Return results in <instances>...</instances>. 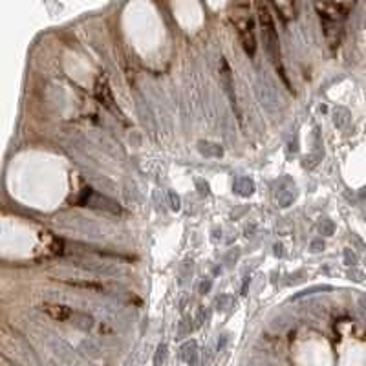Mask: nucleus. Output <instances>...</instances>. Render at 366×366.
<instances>
[{
  "label": "nucleus",
  "instance_id": "obj_8",
  "mask_svg": "<svg viewBox=\"0 0 366 366\" xmlns=\"http://www.w3.org/2000/svg\"><path fill=\"white\" fill-rule=\"evenodd\" d=\"M70 322H72L77 330H83V332H90V330L93 328V324H95V320H93L92 315H88V313H81V312H73Z\"/></svg>",
  "mask_w": 366,
  "mask_h": 366
},
{
  "label": "nucleus",
  "instance_id": "obj_3",
  "mask_svg": "<svg viewBox=\"0 0 366 366\" xmlns=\"http://www.w3.org/2000/svg\"><path fill=\"white\" fill-rule=\"evenodd\" d=\"M63 231L88 236V238H105L106 236V233L101 229V223L75 215H63Z\"/></svg>",
  "mask_w": 366,
  "mask_h": 366
},
{
  "label": "nucleus",
  "instance_id": "obj_16",
  "mask_svg": "<svg viewBox=\"0 0 366 366\" xmlns=\"http://www.w3.org/2000/svg\"><path fill=\"white\" fill-rule=\"evenodd\" d=\"M209 287H210L209 280H203V282L200 284V293H207V291H209Z\"/></svg>",
  "mask_w": 366,
  "mask_h": 366
},
{
  "label": "nucleus",
  "instance_id": "obj_10",
  "mask_svg": "<svg viewBox=\"0 0 366 366\" xmlns=\"http://www.w3.org/2000/svg\"><path fill=\"white\" fill-rule=\"evenodd\" d=\"M198 150L202 152L203 156L207 158H213L216 154V158H222L223 156V148L220 145H213V143H207V141H202L198 145Z\"/></svg>",
  "mask_w": 366,
  "mask_h": 366
},
{
  "label": "nucleus",
  "instance_id": "obj_6",
  "mask_svg": "<svg viewBox=\"0 0 366 366\" xmlns=\"http://www.w3.org/2000/svg\"><path fill=\"white\" fill-rule=\"evenodd\" d=\"M242 46H244V51L247 53V57H255L257 53V38H255V31H253V22L249 21L245 30L242 31Z\"/></svg>",
  "mask_w": 366,
  "mask_h": 366
},
{
  "label": "nucleus",
  "instance_id": "obj_7",
  "mask_svg": "<svg viewBox=\"0 0 366 366\" xmlns=\"http://www.w3.org/2000/svg\"><path fill=\"white\" fill-rule=\"evenodd\" d=\"M180 355L181 359L187 362V364L190 366H202L198 361V344H196V341H187L185 344L180 348Z\"/></svg>",
  "mask_w": 366,
  "mask_h": 366
},
{
  "label": "nucleus",
  "instance_id": "obj_4",
  "mask_svg": "<svg viewBox=\"0 0 366 366\" xmlns=\"http://www.w3.org/2000/svg\"><path fill=\"white\" fill-rule=\"evenodd\" d=\"M95 99L101 103L103 106H106L108 110H114V114H119V108L115 105L114 93L110 90L106 81H97L95 83Z\"/></svg>",
  "mask_w": 366,
  "mask_h": 366
},
{
  "label": "nucleus",
  "instance_id": "obj_11",
  "mask_svg": "<svg viewBox=\"0 0 366 366\" xmlns=\"http://www.w3.org/2000/svg\"><path fill=\"white\" fill-rule=\"evenodd\" d=\"M235 190L240 194V196H249V194L255 190V185H253V181L249 180V178H242V180L236 181Z\"/></svg>",
  "mask_w": 366,
  "mask_h": 366
},
{
  "label": "nucleus",
  "instance_id": "obj_15",
  "mask_svg": "<svg viewBox=\"0 0 366 366\" xmlns=\"http://www.w3.org/2000/svg\"><path fill=\"white\" fill-rule=\"evenodd\" d=\"M293 203V194H282V202H280V205L286 207V205H291Z\"/></svg>",
  "mask_w": 366,
  "mask_h": 366
},
{
  "label": "nucleus",
  "instance_id": "obj_1",
  "mask_svg": "<svg viewBox=\"0 0 366 366\" xmlns=\"http://www.w3.org/2000/svg\"><path fill=\"white\" fill-rule=\"evenodd\" d=\"M258 22H260V31H262V41H264L265 53H267V57H269V61L273 63V66L277 68V72L280 73V77H282L287 84V79L282 70V61H280V42H278V33H277V28H275L273 15H271L269 9L265 8V6H262V8L258 9Z\"/></svg>",
  "mask_w": 366,
  "mask_h": 366
},
{
  "label": "nucleus",
  "instance_id": "obj_5",
  "mask_svg": "<svg viewBox=\"0 0 366 366\" xmlns=\"http://www.w3.org/2000/svg\"><path fill=\"white\" fill-rule=\"evenodd\" d=\"M42 312L46 313L48 317L55 320H63V322H70L73 315V310L70 306H64V304H53V302H48V304H42L41 307Z\"/></svg>",
  "mask_w": 366,
  "mask_h": 366
},
{
  "label": "nucleus",
  "instance_id": "obj_9",
  "mask_svg": "<svg viewBox=\"0 0 366 366\" xmlns=\"http://www.w3.org/2000/svg\"><path fill=\"white\" fill-rule=\"evenodd\" d=\"M222 79H223V86H225V92L229 93V99H231L233 103V108L236 110V97H235V88H233L231 68L227 66L225 61H222Z\"/></svg>",
  "mask_w": 366,
  "mask_h": 366
},
{
  "label": "nucleus",
  "instance_id": "obj_2",
  "mask_svg": "<svg viewBox=\"0 0 366 366\" xmlns=\"http://www.w3.org/2000/svg\"><path fill=\"white\" fill-rule=\"evenodd\" d=\"M79 203L83 207L97 210V213H103V215L123 216V207L119 205L115 200L108 198L105 194L97 192V190H92V189H84V192L81 194Z\"/></svg>",
  "mask_w": 366,
  "mask_h": 366
},
{
  "label": "nucleus",
  "instance_id": "obj_12",
  "mask_svg": "<svg viewBox=\"0 0 366 366\" xmlns=\"http://www.w3.org/2000/svg\"><path fill=\"white\" fill-rule=\"evenodd\" d=\"M167 359V344H160L154 355V366H161Z\"/></svg>",
  "mask_w": 366,
  "mask_h": 366
},
{
  "label": "nucleus",
  "instance_id": "obj_14",
  "mask_svg": "<svg viewBox=\"0 0 366 366\" xmlns=\"http://www.w3.org/2000/svg\"><path fill=\"white\" fill-rule=\"evenodd\" d=\"M168 200L172 202V210H180V198L176 192H168Z\"/></svg>",
  "mask_w": 366,
  "mask_h": 366
},
{
  "label": "nucleus",
  "instance_id": "obj_17",
  "mask_svg": "<svg viewBox=\"0 0 366 366\" xmlns=\"http://www.w3.org/2000/svg\"><path fill=\"white\" fill-rule=\"evenodd\" d=\"M320 249H322V242H320V240H315V242H313L312 251H320Z\"/></svg>",
  "mask_w": 366,
  "mask_h": 366
},
{
  "label": "nucleus",
  "instance_id": "obj_13",
  "mask_svg": "<svg viewBox=\"0 0 366 366\" xmlns=\"http://www.w3.org/2000/svg\"><path fill=\"white\" fill-rule=\"evenodd\" d=\"M190 330H192V326H190V320H189V319L181 320V324H180V332H178V337H180V339H183V335H189V333H190Z\"/></svg>",
  "mask_w": 366,
  "mask_h": 366
}]
</instances>
